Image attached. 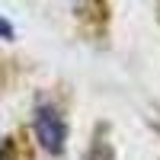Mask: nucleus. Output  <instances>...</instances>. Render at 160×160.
<instances>
[{
	"mask_svg": "<svg viewBox=\"0 0 160 160\" xmlns=\"http://www.w3.org/2000/svg\"><path fill=\"white\" fill-rule=\"evenodd\" d=\"M77 3H80V0H77Z\"/></svg>",
	"mask_w": 160,
	"mask_h": 160,
	"instance_id": "obj_3",
	"label": "nucleus"
},
{
	"mask_svg": "<svg viewBox=\"0 0 160 160\" xmlns=\"http://www.w3.org/2000/svg\"><path fill=\"white\" fill-rule=\"evenodd\" d=\"M16 32H13V26H10V19H3L0 16V38H13Z\"/></svg>",
	"mask_w": 160,
	"mask_h": 160,
	"instance_id": "obj_2",
	"label": "nucleus"
},
{
	"mask_svg": "<svg viewBox=\"0 0 160 160\" xmlns=\"http://www.w3.org/2000/svg\"><path fill=\"white\" fill-rule=\"evenodd\" d=\"M35 138L48 154H61L64 144H68V122L55 106L42 102L35 109Z\"/></svg>",
	"mask_w": 160,
	"mask_h": 160,
	"instance_id": "obj_1",
	"label": "nucleus"
}]
</instances>
